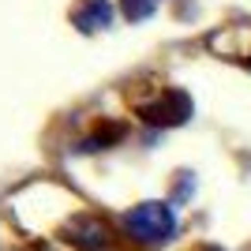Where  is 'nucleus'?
I'll return each mask as SVG.
<instances>
[{
	"label": "nucleus",
	"mask_w": 251,
	"mask_h": 251,
	"mask_svg": "<svg viewBox=\"0 0 251 251\" xmlns=\"http://www.w3.org/2000/svg\"><path fill=\"white\" fill-rule=\"evenodd\" d=\"M124 229L143 244H161L176 232V214H173L169 202H143V206L127 210Z\"/></svg>",
	"instance_id": "nucleus-1"
},
{
	"label": "nucleus",
	"mask_w": 251,
	"mask_h": 251,
	"mask_svg": "<svg viewBox=\"0 0 251 251\" xmlns=\"http://www.w3.org/2000/svg\"><path fill=\"white\" fill-rule=\"evenodd\" d=\"M75 23L83 26V30H101L113 23V8H109V0H83L79 8H75Z\"/></svg>",
	"instance_id": "nucleus-2"
},
{
	"label": "nucleus",
	"mask_w": 251,
	"mask_h": 251,
	"mask_svg": "<svg viewBox=\"0 0 251 251\" xmlns=\"http://www.w3.org/2000/svg\"><path fill=\"white\" fill-rule=\"evenodd\" d=\"M124 8H127V19H147L157 8V0H124Z\"/></svg>",
	"instance_id": "nucleus-3"
}]
</instances>
